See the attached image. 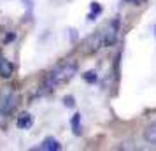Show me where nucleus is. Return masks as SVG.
Wrapping results in <instances>:
<instances>
[{
    "instance_id": "ddd939ff",
    "label": "nucleus",
    "mask_w": 156,
    "mask_h": 151,
    "mask_svg": "<svg viewBox=\"0 0 156 151\" xmlns=\"http://www.w3.org/2000/svg\"><path fill=\"white\" fill-rule=\"evenodd\" d=\"M14 39H16V35H14V34H7V35H5V39H4V44L11 42V41H14Z\"/></svg>"
},
{
    "instance_id": "2eb2a0df",
    "label": "nucleus",
    "mask_w": 156,
    "mask_h": 151,
    "mask_svg": "<svg viewBox=\"0 0 156 151\" xmlns=\"http://www.w3.org/2000/svg\"><path fill=\"white\" fill-rule=\"evenodd\" d=\"M154 32H156V30H154Z\"/></svg>"
},
{
    "instance_id": "1a4fd4ad",
    "label": "nucleus",
    "mask_w": 156,
    "mask_h": 151,
    "mask_svg": "<svg viewBox=\"0 0 156 151\" xmlns=\"http://www.w3.org/2000/svg\"><path fill=\"white\" fill-rule=\"evenodd\" d=\"M70 127H72V130H74L76 135H81V114H79V113H76V114L72 116Z\"/></svg>"
},
{
    "instance_id": "6e6552de",
    "label": "nucleus",
    "mask_w": 156,
    "mask_h": 151,
    "mask_svg": "<svg viewBox=\"0 0 156 151\" xmlns=\"http://www.w3.org/2000/svg\"><path fill=\"white\" fill-rule=\"evenodd\" d=\"M144 137H146V141H147L149 144H156V120L146 128Z\"/></svg>"
},
{
    "instance_id": "7ed1b4c3",
    "label": "nucleus",
    "mask_w": 156,
    "mask_h": 151,
    "mask_svg": "<svg viewBox=\"0 0 156 151\" xmlns=\"http://www.w3.org/2000/svg\"><path fill=\"white\" fill-rule=\"evenodd\" d=\"M118 28H119V20L116 18L114 21H111L105 28L102 30V41H104V46H112L116 42V37H118Z\"/></svg>"
},
{
    "instance_id": "39448f33",
    "label": "nucleus",
    "mask_w": 156,
    "mask_h": 151,
    "mask_svg": "<svg viewBox=\"0 0 156 151\" xmlns=\"http://www.w3.org/2000/svg\"><path fill=\"white\" fill-rule=\"evenodd\" d=\"M12 72H14V65L11 63V60H7V58L0 53V76L7 79V77L12 76Z\"/></svg>"
},
{
    "instance_id": "9b49d317",
    "label": "nucleus",
    "mask_w": 156,
    "mask_h": 151,
    "mask_svg": "<svg viewBox=\"0 0 156 151\" xmlns=\"http://www.w3.org/2000/svg\"><path fill=\"white\" fill-rule=\"evenodd\" d=\"M83 79L86 81V83H90V84H95L97 81H98V76H97V72L95 70H88L83 74Z\"/></svg>"
},
{
    "instance_id": "f257e3e1",
    "label": "nucleus",
    "mask_w": 156,
    "mask_h": 151,
    "mask_svg": "<svg viewBox=\"0 0 156 151\" xmlns=\"http://www.w3.org/2000/svg\"><path fill=\"white\" fill-rule=\"evenodd\" d=\"M76 72H77V63H76V62H67V63L58 65L56 69H53V70L48 74L46 83H44V88H46V90H53V88H56L58 84L67 83V81H70L72 77L76 76Z\"/></svg>"
},
{
    "instance_id": "0eeeda50",
    "label": "nucleus",
    "mask_w": 156,
    "mask_h": 151,
    "mask_svg": "<svg viewBox=\"0 0 156 151\" xmlns=\"http://www.w3.org/2000/svg\"><path fill=\"white\" fill-rule=\"evenodd\" d=\"M32 123H34V118L30 113H21V114L18 116V120H16V127L21 130H27L32 127Z\"/></svg>"
},
{
    "instance_id": "9d476101",
    "label": "nucleus",
    "mask_w": 156,
    "mask_h": 151,
    "mask_svg": "<svg viewBox=\"0 0 156 151\" xmlns=\"http://www.w3.org/2000/svg\"><path fill=\"white\" fill-rule=\"evenodd\" d=\"M100 13H102V5H100L98 2H91V13L88 14V20H90V21H93V20H95Z\"/></svg>"
},
{
    "instance_id": "f03ea898",
    "label": "nucleus",
    "mask_w": 156,
    "mask_h": 151,
    "mask_svg": "<svg viewBox=\"0 0 156 151\" xmlns=\"http://www.w3.org/2000/svg\"><path fill=\"white\" fill-rule=\"evenodd\" d=\"M16 106H18V95L14 92L7 90V92H4L0 95V114L2 116L11 114L16 109Z\"/></svg>"
},
{
    "instance_id": "20e7f679",
    "label": "nucleus",
    "mask_w": 156,
    "mask_h": 151,
    "mask_svg": "<svg viewBox=\"0 0 156 151\" xmlns=\"http://www.w3.org/2000/svg\"><path fill=\"white\" fill-rule=\"evenodd\" d=\"M102 46H104L102 34H100V32H97V34H93L91 37H88V39H86L83 51H84V53H93V51H97L98 48H102Z\"/></svg>"
},
{
    "instance_id": "f8f14e48",
    "label": "nucleus",
    "mask_w": 156,
    "mask_h": 151,
    "mask_svg": "<svg viewBox=\"0 0 156 151\" xmlns=\"http://www.w3.org/2000/svg\"><path fill=\"white\" fill-rule=\"evenodd\" d=\"M63 104H65V107H74V106H76L74 97H70V95H69V97H65V99H63Z\"/></svg>"
},
{
    "instance_id": "4468645a",
    "label": "nucleus",
    "mask_w": 156,
    "mask_h": 151,
    "mask_svg": "<svg viewBox=\"0 0 156 151\" xmlns=\"http://www.w3.org/2000/svg\"><path fill=\"white\" fill-rule=\"evenodd\" d=\"M125 2H130V4H140L144 0H125Z\"/></svg>"
},
{
    "instance_id": "423d86ee",
    "label": "nucleus",
    "mask_w": 156,
    "mask_h": 151,
    "mask_svg": "<svg viewBox=\"0 0 156 151\" xmlns=\"http://www.w3.org/2000/svg\"><path fill=\"white\" fill-rule=\"evenodd\" d=\"M39 149L42 151H60L62 149V144L58 142L55 137H46L42 141V144L39 146Z\"/></svg>"
}]
</instances>
